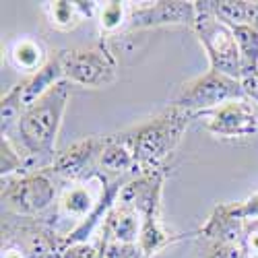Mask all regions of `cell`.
<instances>
[{
  "mask_svg": "<svg viewBox=\"0 0 258 258\" xmlns=\"http://www.w3.org/2000/svg\"><path fill=\"white\" fill-rule=\"evenodd\" d=\"M246 95H248V99L250 101H254V103H258V77L250 83V85H246Z\"/></svg>",
  "mask_w": 258,
  "mask_h": 258,
  "instance_id": "obj_28",
  "label": "cell"
},
{
  "mask_svg": "<svg viewBox=\"0 0 258 258\" xmlns=\"http://www.w3.org/2000/svg\"><path fill=\"white\" fill-rule=\"evenodd\" d=\"M199 5L233 27H252L258 31V0H199Z\"/></svg>",
  "mask_w": 258,
  "mask_h": 258,
  "instance_id": "obj_16",
  "label": "cell"
},
{
  "mask_svg": "<svg viewBox=\"0 0 258 258\" xmlns=\"http://www.w3.org/2000/svg\"><path fill=\"white\" fill-rule=\"evenodd\" d=\"M163 184H165V169L139 171V174L126 180L118 195V203L133 207L143 219V231L139 240L143 258H151L163 248L188 238V235H197V231L174 233L163 225L161 221Z\"/></svg>",
  "mask_w": 258,
  "mask_h": 258,
  "instance_id": "obj_2",
  "label": "cell"
},
{
  "mask_svg": "<svg viewBox=\"0 0 258 258\" xmlns=\"http://www.w3.org/2000/svg\"><path fill=\"white\" fill-rule=\"evenodd\" d=\"M199 258H248L244 244L211 242L199 238Z\"/></svg>",
  "mask_w": 258,
  "mask_h": 258,
  "instance_id": "obj_23",
  "label": "cell"
},
{
  "mask_svg": "<svg viewBox=\"0 0 258 258\" xmlns=\"http://www.w3.org/2000/svg\"><path fill=\"white\" fill-rule=\"evenodd\" d=\"M233 209L238 213V217L242 219H258V192H254L246 201L233 203Z\"/></svg>",
  "mask_w": 258,
  "mask_h": 258,
  "instance_id": "obj_27",
  "label": "cell"
},
{
  "mask_svg": "<svg viewBox=\"0 0 258 258\" xmlns=\"http://www.w3.org/2000/svg\"><path fill=\"white\" fill-rule=\"evenodd\" d=\"M244 248L248 258H258V219H244Z\"/></svg>",
  "mask_w": 258,
  "mask_h": 258,
  "instance_id": "obj_26",
  "label": "cell"
},
{
  "mask_svg": "<svg viewBox=\"0 0 258 258\" xmlns=\"http://www.w3.org/2000/svg\"><path fill=\"white\" fill-rule=\"evenodd\" d=\"M44 11L48 17V23L58 31H73L85 21V17L79 9V0H54V3H44Z\"/></svg>",
  "mask_w": 258,
  "mask_h": 258,
  "instance_id": "obj_20",
  "label": "cell"
},
{
  "mask_svg": "<svg viewBox=\"0 0 258 258\" xmlns=\"http://www.w3.org/2000/svg\"><path fill=\"white\" fill-rule=\"evenodd\" d=\"M27 174V167L23 157L11 145L9 139L0 141V178H11V176H23Z\"/></svg>",
  "mask_w": 258,
  "mask_h": 258,
  "instance_id": "obj_22",
  "label": "cell"
},
{
  "mask_svg": "<svg viewBox=\"0 0 258 258\" xmlns=\"http://www.w3.org/2000/svg\"><path fill=\"white\" fill-rule=\"evenodd\" d=\"M195 118L199 116L182 107L167 105L157 116L128 128L135 145L139 171L163 169V161L176 151Z\"/></svg>",
  "mask_w": 258,
  "mask_h": 258,
  "instance_id": "obj_3",
  "label": "cell"
},
{
  "mask_svg": "<svg viewBox=\"0 0 258 258\" xmlns=\"http://www.w3.org/2000/svg\"><path fill=\"white\" fill-rule=\"evenodd\" d=\"M205 128L219 139H248L258 135V110L250 99L227 101L203 114Z\"/></svg>",
  "mask_w": 258,
  "mask_h": 258,
  "instance_id": "obj_10",
  "label": "cell"
},
{
  "mask_svg": "<svg viewBox=\"0 0 258 258\" xmlns=\"http://www.w3.org/2000/svg\"><path fill=\"white\" fill-rule=\"evenodd\" d=\"M197 21H195V35L199 37L201 46L207 52L209 58V69L217 71L221 75H227L231 79H242L240 73V52H238V41H235L233 29L225 23L205 11L199 0H197Z\"/></svg>",
  "mask_w": 258,
  "mask_h": 258,
  "instance_id": "obj_7",
  "label": "cell"
},
{
  "mask_svg": "<svg viewBox=\"0 0 258 258\" xmlns=\"http://www.w3.org/2000/svg\"><path fill=\"white\" fill-rule=\"evenodd\" d=\"M97 169L110 178H126L139 174L135 145L128 128L116 135H105V147L101 151Z\"/></svg>",
  "mask_w": 258,
  "mask_h": 258,
  "instance_id": "obj_12",
  "label": "cell"
},
{
  "mask_svg": "<svg viewBox=\"0 0 258 258\" xmlns=\"http://www.w3.org/2000/svg\"><path fill=\"white\" fill-rule=\"evenodd\" d=\"M143 231L141 215L128 205L116 201V205L105 215V219L99 227V244L105 242H120V244H139Z\"/></svg>",
  "mask_w": 258,
  "mask_h": 258,
  "instance_id": "obj_13",
  "label": "cell"
},
{
  "mask_svg": "<svg viewBox=\"0 0 258 258\" xmlns=\"http://www.w3.org/2000/svg\"><path fill=\"white\" fill-rule=\"evenodd\" d=\"M56 180L58 178L50 169L3 178L0 180L3 213L19 215V217H46L60 195Z\"/></svg>",
  "mask_w": 258,
  "mask_h": 258,
  "instance_id": "obj_4",
  "label": "cell"
},
{
  "mask_svg": "<svg viewBox=\"0 0 258 258\" xmlns=\"http://www.w3.org/2000/svg\"><path fill=\"white\" fill-rule=\"evenodd\" d=\"M99 248H101V258H143L139 244L105 242V244H99Z\"/></svg>",
  "mask_w": 258,
  "mask_h": 258,
  "instance_id": "obj_24",
  "label": "cell"
},
{
  "mask_svg": "<svg viewBox=\"0 0 258 258\" xmlns=\"http://www.w3.org/2000/svg\"><path fill=\"white\" fill-rule=\"evenodd\" d=\"M25 107L21 103V93H19V87H11L7 93H3V99H0V133L9 135L15 124L19 122V118L23 116Z\"/></svg>",
  "mask_w": 258,
  "mask_h": 258,
  "instance_id": "obj_21",
  "label": "cell"
},
{
  "mask_svg": "<svg viewBox=\"0 0 258 258\" xmlns=\"http://www.w3.org/2000/svg\"><path fill=\"white\" fill-rule=\"evenodd\" d=\"M50 54L52 52H48L39 39L21 37V39L13 41V46L9 50V60L17 71L25 73L29 77L46 67V62L50 60Z\"/></svg>",
  "mask_w": 258,
  "mask_h": 258,
  "instance_id": "obj_17",
  "label": "cell"
},
{
  "mask_svg": "<svg viewBox=\"0 0 258 258\" xmlns=\"http://www.w3.org/2000/svg\"><path fill=\"white\" fill-rule=\"evenodd\" d=\"M103 147L105 137H85L73 143L69 149H64L62 153H58L50 171L64 184L87 178L93 171H97Z\"/></svg>",
  "mask_w": 258,
  "mask_h": 258,
  "instance_id": "obj_11",
  "label": "cell"
},
{
  "mask_svg": "<svg viewBox=\"0 0 258 258\" xmlns=\"http://www.w3.org/2000/svg\"><path fill=\"white\" fill-rule=\"evenodd\" d=\"M60 58L64 81H69L71 85L101 89L118 79V62L103 37L87 48L60 50Z\"/></svg>",
  "mask_w": 258,
  "mask_h": 258,
  "instance_id": "obj_5",
  "label": "cell"
},
{
  "mask_svg": "<svg viewBox=\"0 0 258 258\" xmlns=\"http://www.w3.org/2000/svg\"><path fill=\"white\" fill-rule=\"evenodd\" d=\"M58 258H101V248L99 244H91V242H79L73 246H67Z\"/></svg>",
  "mask_w": 258,
  "mask_h": 258,
  "instance_id": "obj_25",
  "label": "cell"
},
{
  "mask_svg": "<svg viewBox=\"0 0 258 258\" xmlns=\"http://www.w3.org/2000/svg\"><path fill=\"white\" fill-rule=\"evenodd\" d=\"M64 81V71H62V58L60 50L50 54V60L46 62L44 69H39L37 73L25 77L21 83H17L19 93H21V103L27 110L33 103H37L44 95H48L58 83Z\"/></svg>",
  "mask_w": 258,
  "mask_h": 258,
  "instance_id": "obj_15",
  "label": "cell"
},
{
  "mask_svg": "<svg viewBox=\"0 0 258 258\" xmlns=\"http://www.w3.org/2000/svg\"><path fill=\"white\" fill-rule=\"evenodd\" d=\"M197 5L190 0H157V3H131V15L124 33L145 31L155 27L180 25L195 27Z\"/></svg>",
  "mask_w": 258,
  "mask_h": 258,
  "instance_id": "obj_9",
  "label": "cell"
},
{
  "mask_svg": "<svg viewBox=\"0 0 258 258\" xmlns=\"http://www.w3.org/2000/svg\"><path fill=\"white\" fill-rule=\"evenodd\" d=\"M235 99H248L242 81L209 69L207 73L186 81L169 105H176L186 112L203 116L215 110V107Z\"/></svg>",
  "mask_w": 258,
  "mask_h": 258,
  "instance_id": "obj_6",
  "label": "cell"
},
{
  "mask_svg": "<svg viewBox=\"0 0 258 258\" xmlns=\"http://www.w3.org/2000/svg\"><path fill=\"white\" fill-rule=\"evenodd\" d=\"M71 89L73 85L69 81L58 83L48 95L27 107L13 131L3 137L9 139L19 155L23 157L27 171L52 169L58 157L56 139L67 105L71 101Z\"/></svg>",
  "mask_w": 258,
  "mask_h": 258,
  "instance_id": "obj_1",
  "label": "cell"
},
{
  "mask_svg": "<svg viewBox=\"0 0 258 258\" xmlns=\"http://www.w3.org/2000/svg\"><path fill=\"white\" fill-rule=\"evenodd\" d=\"M3 246L23 250L27 258H58L62 235L44 217H19L3 213Z\"/></svg>",
  "mask_w": 258,
  "mask_h": 258,
  "instance_id": "obj_8",
  "label": "cell"
},
{
  "mask_svg": "<svg viewBox=\"0 0 258 258\" xmlns=\"http://www.w3.org/2000/svg\"><path fill=\"white\" fill-rule=\"evenodd\" d=\"M128 15H131V3H120V0L99 3V11H97L99 35L105 39V37H112L120 31H126Z\"/></svg>",
  "mask_w": 258,
  "mask_h": 258,
  "instance_id": "obj_19",
  "label": "cell"
},
{
  "mask_svg": "<svg viewBox=\"0 0 258 258\" xmlns=\"http://www.w3.org/2000/svg\"><path fill=\"white\" fill-rule=\"evenodd\" d=\"M233 35L240 52V81L246 87L258 77V31L252 27H233Z\"/></svg>",
  "mask_w": 258,
  "mask_h": 258,
  "instance_id": "obj_18",
  "label": "cell"
},
{
  "mask_svg": "<svg viewBox=\"0 0 258 258\" xmlns=\"http://www.w3.org/2000/svg\"><path fill=\"white\" fill-rule=\"evenodd\" d=\"M197 235L211 242L244 244V219L238 217L233 203H221L211 211L207 221L197 229Z\"/></svg>",
  "mask_w": 258,
  "mask_h": 258,
  "instance_id": "obj_14",
  "label": "cell"
}]
</instances>
